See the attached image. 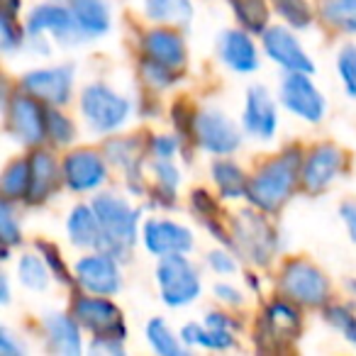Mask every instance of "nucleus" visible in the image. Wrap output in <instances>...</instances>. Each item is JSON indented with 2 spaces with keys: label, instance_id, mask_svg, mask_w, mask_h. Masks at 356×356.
<instances>
[{
  "label": "nucleus",
  "instance_id": "nucleus-1",
  "mask_svg": "<svg viewBox=\"0 0 356 356\" xmlns=\"http://www.w3.org/2000/svg\"><path fill=\"white\" fill-rule=\"evenodd\" d=\"M300 166L302 154L300 149L293 147L268 159L249 178L247 200L261 213H278L288 203L296 186L300 184Z\"/></svg>",
  "mask_w": 356,
  "mask_h": 356
},
{
  "label": "nucleus",
  "instance_id": "nucleus-2",
  "mask_svg": "<svg viewBox=\"0 0 356 356\" xmlns=\"http://www.w3.org/2000/svg\"><path fill=\"white\" fill-rule=\"evenodd\" d=\"M93 210L103 227V252L124 259L129 249L137 244V220L139 210H134L124 198L115 193H100L93 198Z\"/></svg>",
  "mask_w": 356,
  "mask_h": 356
},
{
  "label": "nucleus",
  "instance_id": "nucleus-3",
  "mask_svg": "<svg viewBox=\"0 0 356 356\" xmlns=\"http://www.w3.org/2000/svg\"><path fill=\"white\" fill-rule=\"evenodd\" d=\"M278 288H281L283 298L305 307L327 305L332 293L325 273L315 264L302 261V259H293V261L283 264L281 276H278Z\"/></svg>",
  "mask_w": 356,
  "mask_h": 356
},
{
  "label": "nucleus",
  "instance_id": "nucleus-4",
  "mask_svg": "<svg viewBox=\"0 0 356 356\" xmlns=\"http://www.w3.org/2000/svg\"><path fill=\"white\" fill-rule=\"evenodd\" d=\"M132 105L105 83H90L81 93V115L93 132L108 134L127 122Z\"/></svg>",
  "mask_w": 356,
  "mask_h": 356
},
{
  "label": "nucleus",
  "instance_id": "nucleus-5",
  "mask_svg": "<svg viewBox=\"0 0 356 356\" xmlns=\"http://www.w3.org/2000/svg\"><path fill=\"white\" fill-rule=\"evenodd\" d=\"M156 283H159V293H161V300L168 307L191 305L200 296L198 268L186 259V254L163 257L156 266Z\"/></svg>",
  "mask_w": 356,
  "mask_h": 356
},
{
  "label": "nucleus",
  "instance_id": "nucleus-6",
  "mask_svg": "<svg viewBox=\"0 0 356 356\" xmlns=\"http://www.w3.org/2000/svg\"><path fill=\"white\" fill-rule=\"evenodd\" d=\"M232 247L247 261L264 266L276 254V229L266 222L264 215L244 210L232 222Z\"/></svg>",
  "mask_w": 356,
  "mask_h": 356
},
{
  "label": "nucleus",
  "instance_id": "nucleus-7",
  "mask_svg": "<svg viewBox=\"0 0 356 356\" xmlns=\"http://www.w3.org/2000/svg\"><path fill=\"white\" fill-rule=\"evenodd\" d=\"M6 124L20 144L40 147L47 139V105L17 90L13 98H6Z\"/></svg>",
  "mask_w": 356,
  "mask_h": 356
},
{
  "label": "nucleus",
  "instance_id": "nucleus-8",
  "mask_svg": "<svg viewBox=\"0 0 356 356\" xmlns=\"http://www.w3.org/2000/svg\"><path fill=\"white\" fill-rule=\"evenodd\" d=\"M74 317L83 330L100 339H124L127 327L122 320V310L108 300V296H81L74 300Z\"/></svg>",
  "mask_w": 356,
  "mask_h": 356
},
{
  "label": "nucleus",
  "instance_id": "nucleus-9",
  "mask_svg": "<svg viewBox=\"0 0 356 356\" xmlns=\"http://www.w3.org/2000/svg\"><path fill=\"white\" fill-rule=\"evenodd\" d=\"M195 144L210 154H232L242 144V134L234 122L218 108H203L195 113L193 127H191Z\"/></svg>",
  "mask_w": 356,
  "mask_h": 356
},
{
  "label": "nucleus",
  "instance_id": "nucleus-10",
  "mask_svg": "<svg viewBox=\"0 0 356 356\" xmlns=\"http://www.w3.org/2000/svg\"><path fill=\"white\" fill-rule=\"evenodd\" d=\"M302 327L300 310L293 300H273L266 305L259 320L257 341L261 349H281L298 339Z\"/></svg>",
  "mask_w": 356,
  "mask_h": 356
},
{
  "label": "nucleus",
  "instance_id": "nucleus-11",
  "mask_svg": "<svg viewBox=\"0 0 356 356\" xmlns=\"http://www.w3.org/2000/svg\"><path fill=\"white\" fill-rule=\"evenodd\" d=\"M74 66H51V69H35L22 76L20 88L47 108H61L71 100L74 93Z\"/></svg>",
  "mask_w": 356,
  "mask_h": 356
},
{
  "label": "nucleus",
  "instance_id": "nucleus-12",
  "mask_svg": "<svg viewBox=\"0 0 356 356\" xmlns=\"http://www.w3.org/2000/svg\"><path fill=\"white\" fill-rule=\"evenodd\" d=\"M346 154L337 144H317L302 156L300 186L305 193H322L344 171Z\"/></svg>",
  "mask_w": 356,
  "mask_h": 356
},
{
  "label": "nucleus",
  "instance_id": "nucleus-13",
  "mask_svg": "<svg viewBox=\"0 0 356 356\" xmlns=\"http://www.w3.org/2000/svg\"><path fill=\"white\" fill-rule=\"evenodd\" d=\"M74 281L93 296H115L122 288L118 257L98 249V252L79 259L74 266Z\"/></svg>",
  "mask_w": 356,
  "mask_h": 356
},
{
  "label": "nucleus",
  "instance_id": "nucleus-14",
  "mask_svg": "<svg viewBox=\"0 0 356 356\" xmlns=\"http://www.w3.org/2000/svg\"><path fill=\"white\" fill-rule=\"evenodd\" d=\"M281 103L286 105V110H291L296 118L305 120V122H320L325 118L327 103L322 98V93L315 88L310 74H291L283 79L281 83Z\"/></svg>",
  "mask_w": 356,
  "mask_h": 356
},
{
  "label": "nucleus",
  "instance_id": "nucleus-15",
  "mask_svg": "<svg viewBox=\"0 0 356 356\" xmlns=\"http://www.w3.org/2000/svg\"><path fill=\"white\" fill-rule=\"evenodd\" d=\"M64 184L76 193H88L108 181V163L95 149H76L61 163Z\"/></svg>",
  "mask_w": 356,
  "mask_h": 356
},
{
  "label": "nucleus",
  "instance_id": "nucleus-16",
  "mask_svg": "<svg viewBox=\"0 0 356 356\" xmlns=\"http://www.w3.org/2000/svg\"><path fill=\"white\" fill-rule=\"evenodd\" d=\"M142 242L149 254L163 259L171 254H188L193 249V232L181 222L154 218L144 222Z\"/></svg>",
  "mask_w": 356,
  "mask_h": 356
},
{
  "label": "nucleus",
  "instance_id": "nucleus-17",
  "mask_svg": "<svg viewBox=\"0 0 356 356\" xmlns=\"http://www.w3.org/2000/svg\"><path fill=\"white\" fill-rule=\"evenodd\" d=\"M264 51L268 54V59L276 61L281 69L298 71V74H315V64L307 56V51L302 49V44L298 42V37L293 35L288 27L271 25L264 32Z\"/></svg>",
  "mask_w": 356,
  "mask_h": 356
},
{
  "label": "nucleus",
  "instance_id": "nucleus-18",
  "mask_svg": "<svg viewBox=\"0 0 356 356\" xmlns=\"http://www.w3.org/2000/svg\"><path fill=\"white\" fill-rule=\"evenodd\" d=\"M27 35L30 37H42V35H54L56 40L74 42L79 40L81 30L76 25L74 10L59 3H44L37 6L27 17Z\"/></svg>",
  "mask_w": 356,
  "mask_h": 356
},
{
  "label": "nucleus",
  "instance_id": "nucleus-19",
  "mask_svg": "<svg viewBox=\"0 0 356 356\" xmlns=\"http://www.w3.org/2000/svg\"><path fill=\"white\" fill-rule=\"evenodd\" d=\"M244 129L257 139H273L278 129V110L273 103L271 93L264 86H252L247 90V103H244L242 115Z\"/></svg>",
  "mask_w": 356,
  "mask_h": 356
},
{
  "label": "nucleus",
  "instance_id": "nucleus-20",
  "mask_svg": "<svg viewBox=\"0 0 356 356\" xmlns=\"http://www.w3.org/2000/svg\"><path fill=\"white\" fill-rule=\"evenodd\" d=\"M142 51L147 59L159 61V64L168 66L173 71L186 69V42L184 37L178 35L176 30H168V27H154L147 35L142 37Z\"/></svg>",
  "mask_w": 356,
  "mask_h": 356
},
{
  "label": "nucleus",
  "instance_id": "nucleus-21",
  "mask_svg": "<svg viewBox=\"0 0 356 356\" xmlns=\"http://www.w3.org/2000/svg\"><path fill=\"white\" fill-rule=\"evenodd\" d=\"M61 181H64V171H59V163L44 149H37L30 156V191H27V200L30 205H42L59 191Z\"/></svg>",
  "mask_w": 356,
  "mask_h": 356
},
{
  "label": "nucleus",
  "instance_id": "nucleus-22",
  "mask_svg": "<svg viewBox=\"0 0 356 356\" xmlns=\"http://www.w3.org/2000/svg\"><path fill=\"white\" fill-rule=\"evenodd\" d=\"M220 56L237 74H252L259 69V51L252 40V32L227 30L220 37Z\"/></svg>",
  "mask_w": 356,
  "mask_h": 356
},
{
  "label": "nucleus",
  "instance_id": "nucleus-23",
  "mask_svg": "<svg viewBox=\"0 0 356 356\" xmlns=\"http://www.w3.org/2000/svg\"><path fill=\"white\" fill-rule=\"evenodd\" d=\"M42 327H44L47 341H49V349L56 351V354L64 356H79L83 344H81V325L79 320L71 315H64V312H49L42 320Z\"/></svg>",
  "mask_w": 356,
  "mask_h": 356
},
{
  "label": "nucleus",
  "instance_id": "nucleus-24",
  "mask_svg": "<svg viewBox=\"0 0 356 356\" xmlns=\"http://www.w3.org/2000/svg\"><path fill=\"white\" fill-rule=\"evenodd\" d=\"M66 232H69L71 244L81 249H103V227L95 215L93 205H76L66 220Z\"/></svg>",
  "mask_w": 356,
  "mask_h": 356
},
{
  "label": "nucleus",
  "instance_id": "nucleus-25",
  "mask_svg": "<svg viewBox=\"0 0 356 356\" xmlns=\"http://www.w3.org/2000/svg\"><path fill=\"white\" fill-rule=\"evenodd\" d=\"M76 25L83 37H100L110 30V8L108 0H71Z\"/></svg>",
  "mask_w": 356,
  "mask_h": 356
},
{
  "label": "nucleus",
  "instance_id": "nucleus-26",
  "mask_svg": "<svg viewBox=\"0 0 356 356\" xmlns=\"http://www.w3.org/2000/svg\"><path fill=\"white\" fill-rule=\"evenodd\" d=\"M210 173H213V181L222 198H227V200L247 198L249 178L239 163L229 161V159H220V161H215L213 166H210Z\"/></svg>",
  "mask_w": 356,
  "mask_h": 356
},
{
  "label": "nucleus",
  "instance_id": "nucleus-27",
  "mask_svg": "<svg viewBox=\"0 0 356 356\" xmlns=\"http://www.w3.org/2000/svg\"><path fill=\"white\" fill-rule=\"evenodd\" d=\"M105 156L120 166L129 178V186H132L134 193H142V186H139V147L134 139H110L105 144Z\"/></svg>",
  "mask_w": 356,
  "mask_h": 356
},
{
  "label": "nucleus",
  "instance_id": "nucleus-28",
  "mask_svg": "<svg viewBox=\"0 0 356 356\" xmlns=\"http://www.w3.org/2000/svg\"><path fill=\"white\" fill-rule=\"evenodd\" d=\"M144 15L152 22L188 25L193 17L191 0H144Z\"/></svg>",
  "mask_w": 356,
  "mask_h": 356
},
{
  "label": "nucleus",
  "instance_id": "nucleus-29",
  "mask_svg": "<svg viewBox=\"0 0 356 356\" xmlns=\"http://www.w3.org/2000/svg\"><path fill=\"white\" fill-rule=\"evenodd\" d=\"M181 339L184 344L193 346H205V349H215V351H222L234 346V337L232 330H222V327H210V325H186L181 330Z\"/></svg>",
  "mask_w": 356,
  "mask_h": 356
},
{
  "label": "nucleus",
  "instance_id": "nucleus-30",
  "mask_svg": "<svg viewBox=\"0 0 356 356\" xmlns=\"http://www.w3.org/2000/svg\"><path fill=\"white\" fill-rule=\"evenodd\" d=\"M237 22L252 35H264L268 30V6L266 0H229Z\"/></svg>",
  "mask_w": 356,
  "mask_h": 356
},
{
  "label": "nucleus",
  "instance_id": "nucleus-31",
  "mask_svg": "<svg viewBox=\"0 0 356 356\" xmlns=\"http://www.w3.org/2000/svg\"><path fill=\"white\" fill-rule=\"evenodd\" d=\"M0 188H3V198L6 200H27V191H30V159H17L3 171L0 178Z\"/></svg>",
  "mask_w": 356,
  "mask_h": 356
},
{
  "label": "nucleus",
  "instance_id": "nucleus-32",
  "mask_svg": "<svg viewBox=\"0 0 356 356\" xmlns=\"http://www.w3.org/2000/svg\"><path fill=\"white\" fill-rule=\"evenodd\" d=\"M320 13L330 27L356 35V0H322Z\"/></svg>",
  "mask_w": 356,
  "mask_h": 356
},
{
  "label": "nucleus",
  "instance_id": "nucleus-33",
  "mask_svg": "<svg viewBox=\"0 0 356 356\" xmlns=\"http://www.w3.org/2000/svg\"><path fill=\"white\" fill-rule=\"evenodd\" d=\"M147 341L159 356H181L186 351L184 339L173 334L171 327L159 317L147 325Z\"/></svg>",
  "mask_w": 356,
  "mask_h": 356
},
{
  "label": "nucleus",
  "instance_id": "nucleus-34",
  "mask_svg": "<svg viewBox=\"0 0 356 356\" xmlns=\"http://www.w3.org/2000/svg\"><path fill=\"white\" fill-rule=\"evenodd\" d=\"M17 278H20L22 286L30 288V291H47L51 271L42 257L25 254V257L20 259V264H17Z\"/></svg>",
  "mask_w": 356,
  "mask_h": 356
},
{
  "label": "nucleus",
  "instance_id": "nucleus-35",
  "mask_svg": "<svg viewBox=\"0 0 356 356\" xmlns=\"http://www.w3.org/2000/svg\"><path fill=\"white\" fill-rule=\"evenodd\" d=\"M154 176H156V193L161 203L173 205L178 184H181V173H178L176 163H171V159H159L154 163Z\"/></svg>",
  "mask_w": 356,
  "mask_h": 356
},
{
  "label": "nucleus",
  "instance_id": "nucleus-36",
  "mask_svg": "<svg viewBox=\"0 0 356 356\" xmlns=\"http://www.w3.org/2000/svg\"><path fill=\"white\" fill-rule=\"evenodd\" d=\"M271 6L293 30H305L312 22V8L307 0H271Z\"/></svg>",
  "mask_w": 356,
  "mask_h": 356
},
{
  "label": "nucleus",
  "instance_id": "nucleus-37",
  "mask_svg": "<svg viewBox=\"0 0 356 356\" xmlns=\"http://www.w3.org/2000/svg\"><path fill=\"white\" fill-rule=\"evenodd\" d=\"M76 137V127L71 124V120L66 115H61L56 108H47V139H51L54 144H71Z\"/></svg>",
  "mask_w": 356,
  "mask_h": 356
},
{
  "label": "nucleus",
  "instance_id": "nucleus-38",
  "mask_svg": "<svg viewBox=\"0 0 356 356\" xmlns=\"http://www.w3.org/2000/svg\"><path fill=\"white\" fill-rule=\"evenodd\" d=\"M142 81L154 90H163L168 86H173L178 81V71L168 69V66L159 64V61H152L144 56L142 59Z\"/></svg>",
  "mask_w": 356,
  "mask_h": 356
},
{
  "label": "nucleus",
  "instance_id": "nucleus-39",
  "mask_svg": "<svg viewBox=\"0 0 356 356\" xmlns=\"http://www.w3.org/2000/svg\"><path fill=\"white\" fill-rule=\"evenodd\" d=\"M0 239H3V247H15V244L22 242V229L20 222H17L13 200L6 198L0 203Z\"/></svg>",
  "mask_w": 356,
  "mask_h": 356
},
{
  "label": "nucleus",
  "instance_id": "nucleus-40",
  "mask_svg": "<svg viewBox=\"0 0 356 356\" xmlns=\"http://www.w3.org/2000/svg\"><path fill=\"white\" fill-rule=\"evenodd\" d=\"M325 317L346 341L356 346V315L346 305H330L325 310Z\"/></svg>",
  "mask_w": 356,
  "mask_h": 356
},
{
  "label": "nucleus",
  "instance_id": "nucleus-41",
  "mask_svg": "<svg viewBox=\"0 0 356 356\" xmlns=\"http://www.w3.org/2000/svg\"><path fill=\"white\" fill-rule=\"evenodd\" d=\"M35 249L40 252V257L47 261L51 276H54L59 283H64V286H71V273H69V268H66L64 259H61L59 247H56V244H51V242H42V239H40V242L35 244Z\"/></svg>",
  "mask_w": 356,
  "mask_h": 356
},
{
  "label": "nucleus",
  "instance_id": "nucleus-42",
  "mask_svg": "<svg viewBox=\"0 0 356 356\" xmlns=\"http://www.w3.org/2000/svg\"><path fill=\"white\" fill-rule=\"evenodd\" d=\"M337 71L344 81L346 93L356 98V44L341 47L339 56H337Z\"/></svg>",
  "mask_w": 356,
  "mask_h": 356
},
{
  "label": "nucleus",
  "instance_id": "nucleus-43",
  "mask_svg": "<svg viewBox=\"0 0 356 356\" xmlns=\"http://www.w3.org/2000/svg\"><path fill=\"white\" fill-rule=\"evenodd\" d=\"M22 42H25V32L17 25L15 15L3 13V15H0V44H3V51L20 49Z\"/></svg>",
  "mask_w": 356,
  "mask_h": 356
},
{
  "label": "nucleus",
  "instance_id": "nucleus-44",
  "mask_svg": "<svg viewBox=\"0 0 356 356\" xmlns=\"http://www.w3.org/2000/svg\"><path fill=\"white\" fill-rule=\"evenodd\" d=\"M208 266L213 268L220 276H229V273L237 271V261H234V254H229L227 249H215L208 254Z\"/></svg>",
  "mask_w": 356,
  "mask_h": 356
},
{
  "label": "nucleus",
  "instance_id": "nucleus-45",
  "mask_svg": "<svg viewBox=\"0 0 356 356\" xmlns=\"http://www.w3.org/2000/svg\"><path fill=\"white\" fill-rule=\"evenodd\" d=\"M178 147H181L178 137H168V134L152 137V144H149V149H152V154L156 159H173V156H176V152H178Z\"/></svg>",
  "mask_w": 356,
  "mask_h": 356
},
{
  "label": "nucleus",
  "instance_id": "nucleus-46",
  "mask_svg": "<svg viewBox=\"0 0 356 356\" xmlns=\"http://www.w3.org/2000/svg\"><path fill=\"white\" fill-rule=\"evenodd\" d=\"M25 346L20 341H15V337L10 334L8 327H0V356H22Z\"/></svg>",
  "mask_w": 356,
  "mask_h": 356
},
{
  "label": "nucleus",
  "instance_id": "nucleus-47",
  "mask_svg": "<svg viewBox=\"0 0 356 356\" xmlns=\"http://www.w3.org/2000/svg\"><path fill=\"white\" fill-rule=\"evenodd\" d=\"M122 341L124 339H100V337H95L93 344H90V351H93V354H103V351H110V354H124Z\"/></svg>",
  "mask_w": 356,
  "mask_h": 356
},
{
  "label": "nucleus",
  "instance_id": "nucleus-48",
  "mask_svg": "<svg viewBox=\"0 0 356 356\" xmlns=\"http://www.w3.org/2000/svg\"><path fill=\"white\" fill-rule=\"evenodd\" d=\"M339 215H341V220H344V227H346V232H349L351 242L356 244V203H344L339 208Z\"/></svg>",
  "mask_w": 356,
  "mask_h": 356
},
{
  "label": "nucleus",
  "instance_id": "nucleus-49",
  "mask_svg": "<svg viewBox=\"0 0 356 356\" xmlns=\"http://www.w3.org/2000/svg\"><path fill=\"white\" fill-rule=\"evenodd\" d=\"M215 296L222 302H227V305H242V293L234 286H227V283H218L215 286Z\"/></svg>",
  "mask_w": 356,
  "mask_h": 356
},
{
  "label": "nucleus",
  "instance_id": "nucleus-50",
  "mask_svg": "<svg viewBox=\"0 0 356 356\" xmlns=\"http://www.w3.org/2000/svg\"><path fill=\"white\" fill-rule=\"evenodd\" d=\"M205 325L222 327V330H232V320H227V315H222V312H210V315L205 317Z\"/></svg>",
  "mask_w": 356,
  "mask_h": 356
},
{
  "label": "nucleus",
  "instance_id": "nucleus-51",
  "mask_svg": "<svg viewBox=\"0 0 356 356\" xmlns=\"http://www.w3.org/2000/svg\"><path fill=\"white\" fill-rule=\"evenodd\" d=\"M0 300L10 302V286H8V276H0Z\"/></svg>",
  "mask_w": 356,
  "mask_h": 356
},
{
  "label": "nucleus",
  "instance_id": "nucleus-52",
  "mask_svg": "<svg viewBox=\"0 0 356 356\" xmlns=\"http://www.w3.org/2000/svg\"><path fill=\"white\" fill-rule=\"evenodd\" d=\"M20 6H22V0H3V13H10V15H17Z\"/></svg>",
  "mask_w": 356,
  "mask_h": 356
},
{
  "label": "nucleus",
  "instance_id": "nucleus-53",
  "mask_svg": "<svg viewBox=\"0 0 356 356\" xmlns=\"http://www.w3.org/2000/svg\"><path fill=\"white\" fill-rule=\"evenodd\" d=\"M349 291L354 293V298H356V281H351V283H349Z\"/></svg>",
  "mask_w": 356,
  "mask_h": 356
}]
</instances>
